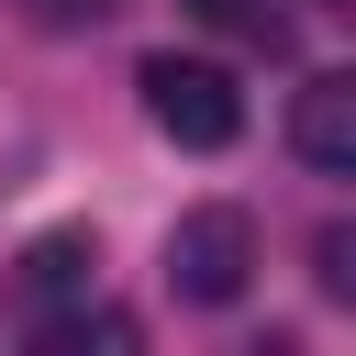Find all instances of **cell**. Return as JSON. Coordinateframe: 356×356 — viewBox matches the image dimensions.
I'll use <instances>...</instances> for the list:
<instances>
[{
  "label": "cell",
  "instance_id": "2",
  "mask_svg": "<svg viewBox=\"0 0 356 356\" xmlns=\"http://www.w3.org/2000/svg\"><path fill=\"white\" fill-rule=\"evenodd\" d=\"M245 278H256V211L200 200V211H178V222H167V289H178L189 312L245 300Z\"/></svg>",
  "mask_w": 356,
  "mask_h": 356
},
{
  "label": "cell",
  "instance_id": "5",
  "mask_svg": "<svg viewBox=\"0 0 356 356\" xmlns=\"http://www.w3.org/2000/svg\"><path fill=\"white\" fill-rule=\"evenodd\" d=\"M178 11L222 44H245V56H289V11H267V0H178Z\"/></svg>",
  "mask_w": 356,
  "mask_h": 356
},
{
  "label": "cell",
  "instance_id": "1",
  "mask_svg": "<svg viewBox=\"0 0 356 356\" xmlns=\"http://www.w3.org/2000/svg\"><path fill=\"white\" fill-rule=\"evenodd\" d=\"M134 89H145V122H156L167 145H189V156H222V145L245 134V89H234V67H211V56H145Z\"/></svg>",
  "mask_w": 356,
  "mask_h": 356
},
{
  "label": "cell",
  "instance_id": "4",
  "mask_svg": "<svg viewBox=\"0 0 356 356\" xmlns=\"http://www.w3.org/2000/svg\"><path fill=\"white\" fill-rule=\"evenodd\" d=\"M89 267H100V245H89V234H33V245H22V278H11V312H22V323H44L56 300H78V289H89Z\"/></svg>",
  "mask_w": 356,
  "mask_h": 356
},
{
  "label": "cell",
  "instance_id": "7",
  "mask_svg": "<svg viewBox=\"0 0 356 356\" xmlns=\"http://www.w3.org/2000/svg\"><path fill=\"white\" fill-rule=\"evenodd\" d=\"M44 33H89V22H111V0H22Z\"/></svg>",
  "mask_w": 356,
  "mask_h": 356
},
{
  "label": "cell",
  "instance_id": "8",
  "mask_svg": "<svg viewBox=\"0 0 356 356\" xmlns=\"http://www.w3.org/2000/svg\"><path fill=\"white\" fill-rule=\"evenodd\" d=\"M323 11H334V0H323Z\"/></svg>",
  "mask_w": 356,
  "mask_h": 356
},
{
  "label": "cell",
  "instance_id": "3",
  "mask_svg": "<svg viewBox=\"0 0 356 356\" xmlns=\"http://www.w3.org/2000/svg\"><path fill=\"white\" fill-rule=\"evenodd\" d=\"M289 145H300V167L356 178V78H345V67L300 78V100H289Z\"/></svg>",
  "mask_w": 356,
  "mask_h": 356
},
{
  "label": "cell",
  "instance_id": "6",
  "mask_svg": "<svg viewBox=\"0 0 356 356\" xmlns=\"http://www.w3.org/2000/svg\"><path fill=\"white\" fill-rule=\"evenodd\" d=\"M312 256H323V267H312V278H323V300H356V267H345V256H356V234L334 222V234H323Z\"/></svg>",
  "mask_w": 356,
  "mask_h": 356
}]
</instances>
